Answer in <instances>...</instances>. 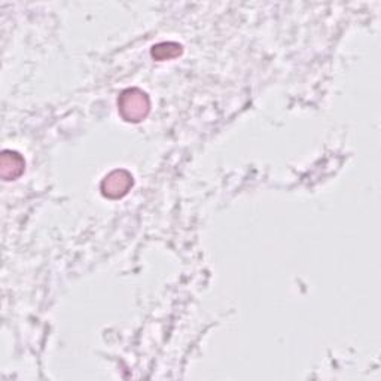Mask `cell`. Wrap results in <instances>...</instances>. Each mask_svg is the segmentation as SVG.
Wrapping results in <instances>:
<instances>
[{
  "instance_id": "cell-1",
  "label": "cell",
  "mask_w": 381,
  "mask_h": 381,
  "mask_svg": "<svg viewBox=\"0 0 381 381\" xmlns=\"http://www.w3.org/2000/svg\"><path fill=\"white\" fill-rule=\"evenodd\" d=\"M118 105L119 110L133 106L125 118L127 121H141V118H143L147 114V109H150V101H147L146 94L138 90L124 91L123 96H121V101H118Z\"/></svg>"
},
{
  "instance_id": "cell-2",
  "label": "cell",
  "mask_w": 381,
  "mask_h": 381,
  "mask_svg": "<svg viewBox=\"0 0 381 381\" xmlns=\"http://www.w3.org/2000/svg\"><path fill=\"white\" fill-rule=\"evenodd\" d=\"M124 178H121V181H115V174L112 173L106 178L103 182V192L105 195H109V197H121L127 192L130 188V185H133V178L128 173L124 172Z\"/></svg>"
}]
</instances>
